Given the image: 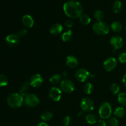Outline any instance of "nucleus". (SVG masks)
<instances>
[{"label": "nucleus", "mask_w": 126, "mask_h": 126, "mask_svg": "<svg viewBox=\"0 0 126 126\" xmlns=\"http://www.w3.org/2000/svg\"><path fill=\"white\" fill-rule=\"evenodd\" d=\"M126 110L123 107H118L114 111V114L118 118H123L125 115Z\"/></svg>", "instance_id": "22"}, {"label": "nucleus", "mask_w": 126, "mask_h": 126, "mask_svg": "<svg viewBox=\"0 0 126 126\" xmlns=\"http://www.w3.org/2000/svg\"><path fill=\"white\" fill-rule=\"evenodd\" d=\"M66 65L70 68H75L78 65V60L74 55H69L66 59Z\"/></svg>", "instance_id": "14"}, {"label": "nucleus", "mask_w": 126, "mask_h": 126, "mask_svg": "<svg viewBox=\"0 0 126 126\" xmlns=\"http://www.w3.org/2000/svg\"><path fill=\"white\" fill-rule=\"evenodd\" d=\"M6 41L7 45L12 47L16 46L19 42V36L17 34H9L6 37Z\"/></svg>", "instance_id": "13"}, {"label": "nucleus", "mask_w": 126, "mask_h": 126, "mask_svg": "<svg viewBox=\"0 0 126 126\" xmlns=\"http://www.w3.org/2000/svg\"><path fill=\"white\" fill-rule=\"evenodd\" d=\"M111 29L115 33H119L123 29V25L121 22L115 21L111 25Z\"/></svg>", "instance_id": "18"}, {"label": "nucleus", "mask_w": 126, "mask_h": 126, "mask_svg": "<svg viewBox=\"0 0 126 126\" xmlns=\"http://www.w3.org/2000/svg\"><path fill=\"white\" fill-rule=\"evenodd\" d=\"M43 82V79L41 75L36 74L31 77L30 80V85L33 87H39L42 85Z\"/></svg>", "instance_id": "11"}, {"label": "nucleus", "mask_w": 126, "mask_h": 126, "mask_svg": "<svg viewBox=\"0 0 126 126\" xmlns=\"http://www.w3.org/2000/svg\"><path fill=\"white\" fill-rule=\"evenodd\" d=\"M37 126H49L47 123H45V122H41V123H39V124Z\"/></svg>", "instance_id": "37"}, {"label": "nucleus", "mask_w": 126, "mask_h": 126, "mask_svg": "<svg viewBox=\"0 0 126 126\" xmlns=\"http://www.w3.org/2000/svg\"><path fill=\"white\" fill-rule=\"evenodd\" d=\"M22 23L27 28H32L34 25V20L33 18L29 15H25L22 19Z\"/></svg>", "instance_id": "15"}, {"label": "nucleus", "mask_w": 126, "mask_h": 126, "mask_svg": "<svg viewBox=\"0 0 126 126\" xmlns=\"http://www.w3.org/2000/svg\"><path fill=\"white\" fill-rule=\"evenodd\" d=\"M83 91L86 94H91L93 91V86L90 82H87L84 84L83 87Z\"/></svg>", "instance_id": "27"}, {"label": "nucleus", "mask_w": 126, "mask_h": 126, "mask_svg": "<svg viewBox=\"0 0 126 126\" xmlns=\"http://www.w3.org/2000/svg\"><path fill=\"white\" fill-rule=\"evenodd\" d=\"M118 59H119V61L121 63H126V53H121V54L119 55Z\"/></svg>", "instance_id": "32"}, {"label": "nucleus", "mask_w": 126, "mask_h": 126, "mask_svg": "<svg viewBox=\"0 0 126 126\" xmlns=\"http://www.w3.org/2000/svg\"><path fill=\"white\" fill-rule=\"evenodd\" d=\"M108 124L110 126H118L119 123H118V119L116 118H110L108 120Z\"/></svg>", "instance_id": "31"}, {"label": "nucleus", "mask_w": 126, "mask_h": 126, "mask_svg": "<svg viewBox=\"0 0 126 126\" xmlns=\"http://www.w3.org/2000/svg\"><path fill=\"white\" fill-rule=\"evenodd\" d=\"M81 108L83 111L85 112H91L94 108V102L91 98H84L81 100Z\"/></svg>", "instance_id": "7"}, {"label": "nucleus", "mask_w": 126, "mask_h": 126, "mask_svg": "<svg viewBox=\"0 0 126 126\" xmlns=\"http://www.w3.org/2000/svg\"><path fill=\"white\" fill-rule=\"evenodd\" d=\"M98 113H99L100 117L102 119H105L110 118L112 113L111 106L108 102L102 103L99 108Z\"/></svg>", "instance_id": "4"}, {"label": "nucleus", "mask_w": 126, "mask_h": 126, "mask_svg": "<svg viewBox=\"0 0 126 126\" xmlns=\"http://www.w3.org/2000/svg\"><path fill=\"white\" fill-rule=\"evenodd\" d=\"M29 82H25L22 84V86L20 88V94L23 97H25L26 96L29 94H28V92H29Z\"/></svg>", "instance_id": "17"}, {"label": "nucleus", "mask_w": 126, "mask_h": 126, "mask_svg": "<svg viewBox=\"0 0 126 126\" xmlns=\"http://www.w3.org/2000/svg\"><path fill=\"white\" fill-rule=\"evenodd\" d=\"M63 31V27L60 23H55L51 26L50 28V32L53 35H58Z\"/></svg>", "instance_id": "16"}, {"label": "nucleus", "mask_w": 126, "mask_h": 126, "mask_svg": "<svg viewBox=\"0 0 126 126\" xmlns=\"http://www.w3.org/2000/svg\"><path fill=\"white\" fill-rule=\"evenodd\" d=\"M53 117V114L50 111H45L41 114V118L42 120L44 122H46V121H50V119L52 118Z\"/></svg>", "instance_id": "24"}, {"label": "nucleus", "mask_w": 126, "mask_h": 126, "mask_svg": "<svg viewBox=\"0 0 126 126\" xmlns=\"http://www.w3.org/2000/svg\"><path fill=\"white\" fill-rule=\"evenodd\" d=\"M49 81H50V83L52 84H57L61 81V76L58 74H55L50 78Z\"/></svg>", "instance_id": "25"}, {"label": "nucleus", "mask_w": 126, "mask_h": 126, "mask_svg": "<svg viewBox=\"0 0 126 126\" xmlns=\"http://www.w3.org/2000/svg\"><path fill=\"white\" fill-rule=\"evenodd\" d=\"M91 76H92V75H91L89 72L84 68L79 69L75 73V77L76 79L81 82H86Z\"/></svg>", "instance_id": "6"}, {"label": "nucleus", "mask_w": 126, "mask_h": 126, "mask_svg": "<svg viewBox=\"0 0 126 126\" xmlns=\"http://www.w3.org/2000/svg\"><path fill=\"white\" fill-rule=\"evenodd\" d=\"M110 44L114 49H120L124 44L123 39L119 36H114L111 38Z\"/></svg>", "instance_id": "12"}, {"label": "nucleus", "mask_w": 126, "mask_h": 126, "mask_svg": "<svg viewBox=\"0 0 126 126\" xmlns=\"http://www.w3.org/2000/svg\"><path fill=\"white\" fill-rule=\"evenodd\" d=\"M71 123V118L70 116H66L63 119V123L64 126H68Z\"/></svg>", "instance_id": "34"}, {"label": "nucleus", "mask_w": 126, "mask_h": 126, "mask_svg": "<svg viewBox=\"0 0 126 126\" xmlns=\"http://www.w3.org/2000/svg\"><path fill=\"white\" fill-rule=\"evenodd\" d=\"M63 11L65 14L70 18H79L83 12V7L80 2L73 0L64 4Z\"/></svg>", "instance_id": "1"}, {"label": "nucleus", "mask_w": 126, "mask_h": 126, "mask_svg": "<svg viewBox=\"0 0 126 126\" xmlns=\"http://www.w3.org/2000/svg\"><path fill=\"white\" fill-rule=\"evenodd\" d=\"M8 84V78L4 75L0 74V87L7 86Z\"/></svg>", "instance_id": "29"}, {"label": "nucleus", "mask_w": 126, "mask_h": 126, "mask_svg": "<svg viewBox=\"0 0 126 126\" xmlns=\"http://www.w3.org/2000/svg\"><path fill=\"white\" fill-rule=\"evenodd\" d=\"M60 89L65 93L70 94L75 90V84L72 81L65 79L60 83Z\"/></svg>", "instance_id": "5"}, {"label": "nucleus", "mask_w": 126, "mask_h": 126, "mask_svg": "<svg viewBox=\"0 0 126 126\" xmlns=\"http://www.w3.org/2000/svg\"><path fill=\"white\" fill-rule=\"evenodd\" d=\"M117 65V61L114 58L110 57L103 63V68L107 71H111L114 70Z\"/></svg>", "instance_id": "10"}, {"label": "nucleus", "mask_w": 126, "mask_h": 126, "mask_svg": "<svg viewBox=\"0 0 126 126\" xmlns=\"http://www.w3.org/2000/svg\"><path fill=\"white\" fill-rule=\"evenodd\" d=\"M94 17L98 22H100L104 17V13L101 10H97L94 13Z\"/></svg>", "instance_id": "28"}, {"label": "nucleus", "mask_w": 126, "mask_h": 126, "mask_svg": "<svg viewBox=\"0 0 126 126\" xmlns=\"http://www.w3.org/2000/svg\"><path fill=\"white\" fill-rule=\"evenodd\" d=\"M86 120L87 123L89 124H94L97 123V118L95 114H89L86 116Z\"/></svg>", "instance_id": "21"}, {"label": "nucleus", "mask_w": 126, "mask_h": 126, "mask_svg": "<svg viewBox=\"0 0 126 126\" xmlns=\"http://www.w3.org/2000/svg\"><path fill=\"white\" fill-rule=\"evenodd\" d=\"M113 10L115 13H119L123 9V4L119 0H116L113 4Z\"/></svg>", "instance_id": "19"}, {"label": "nucleus", "mask_w": 126, "mask_h": 126, "mask_svg": "<svg viewBox=\"0 0 126 126\" xmlns=\"http://www.w3.org/2000/svg\"><path fill=\"white\" fill-rule=\"evenodd\" d=\"M96 126H107V123L104 120H98L97 122V125Z\"/></svg>", "instance_id": "36"}, {"label": "nucleus", "mask_w": 126, "mask_h": 126, "mask_svg": "<svg viewBox=\"0 0 126 126\" xmlns=\"http://www.w3.org/2000/svg\"><path fill=\"white\" fill-rule=\"evenodd\" d=\"M123 82L124 84V86L126 87V74L123 76Z\"/></svg>", "instance_id": "38"}, {"label": "nucleus", "mask_w": 126, "mask_h": 126, "mask_svg": "<svg viewBox=\"0 0 126 126\" xmlns=\"http://www.w3.org/2000/svg\"><path fill=\"white\" fill-rule=\"evenodd\" d=\"M62 76H63V77L65 78H66L68 76L67 73H66V71H63V72L62 73Z\"/></svg>", "instance_id": "39"}, {"label": "nucleus", "mask_w": 126, "mask_h": 126, "mask_svg": "<svg viewBox=\"0 0 126 126\" xmlns=\"http://www.w3.org/2000/svg\"><path fill=\"white\" fill-rule=\"evenodd\" d=\"M79 21L82 24L84 25H87L91 23V18L88 15L82 14L79 17Z\"/></svg>", "instance_id": "20"}, {"label": "nucleus", "mask_w": 126, "mask_h": 126, "mask_svg": "<svg viewBox=\"0 0 126 126\" xmlns=\"http://www.w3.org/2000/svg\"><path fill=\"white\" fill-rule=\"evenodd\" d=\"M118 100L121 105L126 106V93L123 92L118 94Z\"/></svg>", "instance_id": "26"}, {"label": "nucleus", "mask_w": 126, "mask_h": 126, "mask_svg": "<svg viewBox=\"0 0 126 126\" xmlns=\"http://www.w3.org/2000/svg\"><path fill=\"white\" fill-rule=\"evenodd\" d=\"M119 90H120V88H119V86H118L117 84L116 83H113L110 86V91L113 94L116 95L118 94L119 92Z\"/></svg>", "instance_id": "30"}, {"label": "nucleus", "mask_w": 126, "mask_h": 126, "mask_svg": "<svg viewBox=\"0 0 126 126\" xmlns=\"http://www.w3.org/2000/svg\"><path fill=\"white\" fill-rule=\"evenodd\" d=\"M27 34V30L25 28H21L20 30H19L18 32V34L17 35L18 36H20V37H23L24 36H25L26 34Z\"/></svg>", "instance_id": "33"}, {"label": "nucleus", "mask_w": 126, "mask_h": 126, "mask_svg": "<svg viewBox=\"0 0 126 126\" xmlns=\"http://www.w3.org/2000/svg\"><path fill=\"white\" fill-rule=\"evenodd\" d=\"M49 97L54 102H58L62 97V90L57 87H52L49 92Z\"/></svg>", "instance_id": "9"}, {"label": "nucleus", "mask_w": 126, "mask_h": 126, "mask_svg": "<svg viewBox=\"0 0 126 126\" xmlns=\"http://www.w3.org/2000/svg\"><path fill=\"white\" fill-rule=\"evenodd\" d=\"M72 36V32L70 30H68L66 31V32L63 33L62 36V40L64 42H68L71 39Z\"/></svg>", "instance_id": "23"}, {"label": "nucleus", "mask_w": 126, "mask_h": 126, "mask_svg": "<svg viewBox=\"0 0 126 126\" xmlns=\"http://www.w3.org/2000/svg\"><path fill=\"white\" fill-rule=\"evenodd\" d=\"M93 30L98 35L103 36L109 33L110 27L105 22L100 21V22H97L94 25Z\"/></svg>", "instance_id": "3"}, {"label": "nucleus", "mask_w": 126, "mask_h": 126, "mask_svg": "<svg viewBox=\"0 0 126 126\" xmlns=\"http://www.w3.org/2000/svg\"><path fill=\"white\" fill-rule=\"evenodd\" d=\"M7 102L11 108H18L23 104V97L20 94H11L7 97Z\"/></svg>", "instance_id": "2"}, {"label": "nucleus", "mask_w": 126, "mask_h": 126, "mask_svg": "<svg viewBox=\"0 0 126 126\" xmlns=\"http://www.w3.org/2000/svg\"><path fill=\"white\" fill-rule=\"evenodd\" d=\"M65 25L67 28H71L73 27V21L71 19L67 20L65 22Z\"/></svg>", "instance_id": "35"}, {"label": "nucleus", "mask_w": 126, "mask_h": 126, "mask_svg": "<svg viewBox=\"0 0 126 126\" xmlns=\"http://www.w3.org/2000/svg\"><path fill=\"white\" fill-rule=\"evenodd\" d=\"M24 103L28 107H35L39 103V99L36 95L28 94L25 97Z\"/></svg>", "instance_id": "8"}, {"label": "nucleus", "mask_w": 126, "mask_h": 126, "mask_svg": "<svg viewBox=\"0 0 126 126\" xmlns=\"http://www.w3.org/2000/svg\"><path fill=\"white\" fill-rule=\"evenodd\" d=\"M125 29H126V27H125Z\"/></svg>", "instance_id": "40"}]
</instances>
